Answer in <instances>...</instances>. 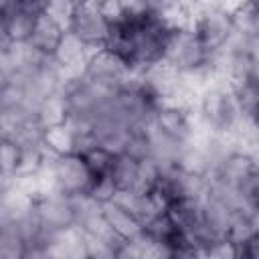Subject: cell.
I'll return each mask as SVG.
<instances>
[{
	"label": "cell",
	"mask_w": 259,
	"mask_h": 259,
	"mask_svg": "<svg viewBox=\"0 0 259 259\" xmlns=\"http://www.w3.org/2000/svg\"><path fill=\"white\" fill-rule=\"evenodd\" d=\"M119 4L123 10V16H127V18H140V16L152 12L148 0H119Z\"/></svg>",
	"instance_id": "19"
},
{
	"label": "cell",
	"mask_w": 259,
	"mask_h": 259,
	"mask_svg": "<svg viewBox=\"0 0 259 259\" xmlns=\"http://www.w3.org/2000/svg\"><path fill=\"white\" fill-rule=\"evenodd\" d=\"M10 180H12V178H8V176H4V174L0 172V192H2V190H4L8 184H10Z\"/></svg>",
	"instance_id": "22"
},
{
	"label": "cell",
	"mask_w": 259,
	"mask_h": 259,
	"mask_svg": "<svg viewBox=\"0 0 259 259\" xmlns=\"http://www.w3.org/2000/svg\"><path fill=\"white\" fill-rule=\"evenodd\" d=\"M36 18V14L22 8H16L8 16H4V32L8 42H28Z\"/></svg>",
	"instance_id": "10"
},
{
	"label": "cell",
	"mask_w": 259,
	"mask_h": 259,
	"mask_svg": "<svg viewBox=\"0 0 259 259\" xmlns=\"http://www.w3.org/2000/svg\"><path fill=\"white\" fill-rule=\"evenodd\" d=\"M36 121L40 123L42 130L47 127H53V125H59V123H65L67 117H69V111H67V103L61 95V91L49 95L47 99H42L36 107V113H34Z\"/></svg>",
	"instance_id": "13"
},
{
	"label": "cell",
	"mask_w": 259,
	"mask_h": 259,
	"mask_svg": "<svg viewBox=\"0 0 259 259\" xmlns=\"http://www.w3.org/2000/svg\"><path fill=\"white\" fill-rule=\"evenodd\" d=\"M73 8H75V2H71V0H51L42 14H47L49 18H53L57 24H61L67 30Z\"/></svg>",
	"instance_id": "18"
},
{
	"label": "cell",
	"mask_w": 259,
	"mask_h": 259,
	"mask_svg": "<svg viewBox=\"0 0 259 259\" xmlns=\"http://www.w3.org/2000/svg\"><path fill=\"white\" fill-rule=\"evenodd\" d=\"M42 144H45V148H47L51 154H55V156H61V154H75V134H73V130L67 125V121L42 130Z\"/></svg>",
	"instance_id": "14"
},
{
	"label": "cell",
	"mask_w": 259,
	"mask_h": 259,
	"mask_svg": "<svg viewBox=\"0 0 259 259\" xmlns=\"http://www.w3.org/2000/svg\"><path fill=\"white\" fill-rule=\"evenodd\" d=\"M152 121H154V127L158 134H162L164 138L178 142V144H188L196 132V125H198L194 109L168 107V105L156 107Z\"/></svg>",
	"instance_id": "6"
},
{
	"label": "cell",
	"mask_w": 259,
	"mask_h": 259,
	"mask_svg": "<svg viewBox=\"0 0 259 259\" xmlns=\"http://www.w3.org/2000/svg\"><path fill=\"white\" fill-rule=\"evenodd\" d=\"M20 164V146L14 140L0 138V172L8 178H14Z\"/></svg>",
	"instance_id": "17"
},
{
	"label": "cell",
	"mask_w": 259,
	"mask_h": 259,
	"mask_svg": "<svg viewBox=\"0 0 259 259\" xmlns=\"http://www.w3.org/2000/svg\"><path fill=\"white\" fill-rule=\"evenodd\" d=\"M233 32L245 38H259V10L257 0H247L235 12H231Z\"/></svg>",
	"instance_id": "12"
},
{
	"label": "cell",
	"mask_w": 259,
	"mask_h": 259,
	"mask_svg": "<svg viewBox=\"0 0 259 259\" xmlns=\"http://www.w3.org/2000/svg\"><path fill=\"white\" fill-rule=\"evenodd\" d=\"M63 34H65V28L61 24H57L47 14H38V18L34 22V28H32V34L28 38V45L32 49H36L40 55L53 57V53L59 47Z\"/></svg>",
	"instance_id": "9"
},
{
	"label": "cell",
	"mask_w": 259,
	"mask_h": 259,
	"mask_svg": "<svg viewBox=\"0 0 259 259\" xmlns=\"http://www.w3.org/2000/svg\"><path fill=\"white\" fill-rule=\"evenodd\" d=\"M194 115L210 134H229L241 121V109L227 79L210 81L196 97Z\"/></svg>",
	"instance_id": "1"
},
{
	"label": "cell",
	"mask_w": 259,
	"mask_h": 259,
	"mask_svg": "<svg viewBox=\"0 0 259 259\" xmlns=\"http://www.w3.org/2000/svg\"><path fill=\"white\" fill-rule=\"evenodd\" d=\"M34 210L40 223L49 231H63L77 225V210L73 196L63 194L59 190H51L34 198Z\"/></svg>",
	"instance_id": "7"
},
{
	"label": "cell",
	"mask_w": 259,
	"mask_h": 259,
	"mask_svg": "<svg viewBox=\"0 0 259 259\" xmlns=\"http://www.w3.org/2000/svg\"><path fill=\"white\" fill-rule=\"evenodd\" d=\"M210 57L212 55H208L202 49V45L198 42V38L194 36V32L190 28L168 32L162 63L170 65L178 73L192 71V69H198V67H206V65H210Z\"/></svg>",
	"instance_id": "4"
},
{
	"label": "cell",
	"mask_w": 259,
	"mask_h": 259,
	"mask_svg": "<svg viewBox=\"0 0 259 259\" xmlns=\"http://www.w3.org/2000/svg\"><path fill=\"white\" fill-rule=\"evenodd\" d=\"M34 115L26 109H0V138L2 140H16L22 127Z\"/></svg>",
	"instance_id": "15"
},
{
	"label": "cell",
	"mask_w": 259,
	"mask_h": 259,
	"mask_svg": "<svg viewBox=\"0 0 259 259\" xmlns=\"http://www.w3.org/2000/svg\"><path fill=\"white\" fill-rule=\"evenodd\" d=\"M101 214L103 219L107 221V225L125 241H132L136 239L142 231H144V225L121 204H117L115 200H105L101 202Z\"/></svg>",
	"instance_id": "8"
},
{
	"label": "cell",
	"mask_w": 259,
	"mask_h": 259,
	"mask_svg": "<svg viewBox=\"0 0 259 259\" xmlns=\"http://www.w3.org/2000/svg\"><path fill=\"white\" fill-rule=\"evenodd\" d=\"M71 2H81V0H71Z\"/></svg>",
	"instance_id": "23"
},
{
	"label": "cell",
	"mask_w": 259,
	"mask_h": 259,
	"mask_svg": "<svg viewBox=\"0 0 259 259\" xmlns=\"http://www.w3.org/2000/svg\"><path fill=\"white\" fill-rule=\"evenodd\" d=\"M20 0H0V16H8L12 10H16Z\"/></svg>",
	"instance_id": "21"
},
{
	"label": "cell",
	"mask_w": 259,
	"mask_h": 259,
	"mask_svg": "<svg viewBox=\"0 0 259 259\" xmlns=\"http://www.w3.org/2000/svg\"><path fill=\"white\" fill-rule=\"evenodd\" d=\"M190 30L208 55L223 51L233 36L231 14L210 0H194Z\"/></svg>",
	"instance_id": "2"
},
{
	"label": "cell",
	"mask_w": 259,
	"mask_h": 259,
	"mask_svg": "<svg viewBox=\"0 0 259 259\" xmlns=\"http://www.w3.org/2000/svg\"><path fill=\"white\" fill-rule=\"evenodd\" d=\"M67 30L73 32L89 49V55H91L93 51L105 49V40L109 34V22L103 18V14L93 2L81 0V2H75Z\"/></svg>",
	"instance_id": "5"
},
{
	"label": "cell",
	"mask_w": 259,
	"mask_h": 259,
	"mask_svg": "<svg viewBox=\"0 0 259 259\" xmlns=\"http://www.w3.org/2000/svg\"><path fill=\"white\" fill-rule=\"evenodd\" d=\"M49 2L51 0H20V4H18V8H22V10H28V12H32V14H42L45 12V8L49 6Z\"/></svg>",
	"instance_id": "20"
},
{
	"label": "cell",
	"mask_w": 259,
	"mask_h": 259,
	"mask_svg": "<svg viewBox=\"0 0 259 259\" xmlns=\"http://www.w3.org/2000/svg\"><path fill=\"white\" fill-rule=\"evenodd\" d=\"M40 170L47 172L53 190H59L69 196L89 194L95 182V176L81 158V154L53 156Z\"/></svg>",
	"instance_id": "3"
},
{
	"label": "cell",
	"mask_w": 259,
	"mask_h": 259,
	"mask_svg": "<svg viewBox=\"0 0 259 259\" xmlns=\"http://www.w3.org/2000/svg\"><path fill=\"white\" fill-rule=\"evenodd\" d=\"M81 158L85 160V164L89 166V170L93 172L95 178L99 176H107L111 172V166L115 162V154L109 152L107 148L95 144L91 148H87L85 152H81Z\"/></svg>",
	"instance_id": "16"
},
{
	"label": "cell",
	"mask_w": 259,
	"mask_h": 259,
	"mask_svg": "<svg viewBox=\"0 0 259 259\" xmlns=\"http://www.w3.org/2000/svg\"><path fill=\"white\" fill-rule=\"evenodd\" d=\"M138 172H140V160L123 152V154L115 156V162L111 166L109 178L113 180L117 190H136Z\"/></svg>",
	"instance_id": "11"
}]
</instances>
